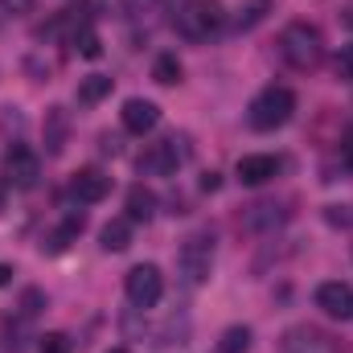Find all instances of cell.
<instances>
[{
    "label": "cell",
    "mask_w": 353,
    "mask_h": 353,
    "mask_svg": "<svg viewBox=\"0 0 353 353\" xmlns=\"http://www.w3.org/2000/svg\"><path fill=\"white\" fill-rule=\"evenodd\" d=\"M279 58H283L292 70H312V66H321V58H325V37H321V29L308 25V21H292V25L279 33Z\"/></svg>",
    "instance_id": "6da1fadb"
},
{
    "label": "cell",
    "mask_w": 353,
    "mask_h": 353,
    "mask_svg": "<svg viewBox=\"0 0 353 353\" xmlns=\"http://www.w3.org/2000/svg\"><path fill=\"white\" fill-rule=\"evenodd\" d=\"M210 271H214V234L197 230L176 251V275L185 279V288H201L210 279Z\"/></svg>",
    "instance_id": "7a4b0ae2"
},
{
    "label": "cell",
    "mask_w": 353,
    "mask_h": 353,
    "mask_svg": "<svg viewBox=\"0 0 353 353\" xmlns=\"http://www.w3.org/2000/svg\"><path fill=\"white\" fill-rule=\"evenodd\" d=\"M292 111H296V94H292V90L288 87H267L251 99L247 123H251L255 132H275V128H283V123L292 119Z\"/></svg>",
    "instance_id": "3957f363"
},
{
    "label": "cell",
    "mask_w": 353,
    "mask_h": 353,
    "mask_svg": "<svg viewBox=\"0 0 353 353\" xmlns=\"http://www.w3.org/2000/svg\"><path fill=\"white\" fill-rule=\"evenodd\" d=\"M173 25H176L181 37L205 41V37H214V33L222 29V8H218V0H185V4L176 8Z\"/></svg>",
    "instance_id": "277c9868"
},
{
    "label": "cell",
    "mask_w": 353,
    "mask_h": 353,
    "mask_svg": "<svg viewBox=\"0 0 353 353\" xmlns=\"http://www.w3.org/2000/svg\"><path fill=\"white\" fill-rule=\"evenodd\" d=\"M123 292H128L132 308H157L161 296H165V275H161V267L157 263L132 267L128 279H123Z\"/></svg>",
    "instance_id": "5b68a950"
},
{
    "label": "cell",
    "mask_w": 353,
    "mask_h": 353,
    "mask_svg": "<svg viewBox=\"0 0 353 353\" xmlns=\"http://www.w3.org/2000/svg\"><path fill=\"white\" fill-rule=\"evenodd\" d=\"M185 157H189V148H185V140H161V144H152L148 152H144V161H140V169L152 176H173L181 165H185Z\"/></svg>",
    "instance_id": "8992f818"
},
{
    "label": "cell",
    "mask_w": 353,
    "mask_h": 353,
    "mask_svg": "<svg viewBox=\"0 0 353 353\" xmlns=\"http://www.w3.org/2000/svg\"><path fill=\"white\" fill-rule=\"evenodd\" d=\"M37 176H41V161H37V152L25 148V144H12L8 157H4V181H8L12 189H33Z\"/></svg>",
    "instance_id": "52a82bcc"
},
{
    "label": "cell",
    "mask_w": 353,
    "mask_h": 353,
    "mask_svg": "<svg viewBox=\"0 0 353 353\" xmlns=\"http://www.w3.org/2000/svg\"><path fill=\"white\" fill-rule=\"evenodd\" d=\"M279 353H337V341L316 325H292L279 341Z\"/></svg>",
    "instance_id": "ba28073f"
},
{
    "label": "cell",
    "mask_w": 353,
    "mask_h": 353,
    "mask_svg": "<svg viewBox=\"0 0 353 353\" xmlns=\"http://www.w3.org/2000/svg\"><path fill=\"white\" fill-rule=\"evenodd\" d=\"M316 308L333 321H350L353 316V288L341 283V279H325L316 288Z\"/></svg>",
    "instance_id": "9c48e42d"
},
{
    "label": "cell",
    "mask_w": 353,
    "mask_h": 353,
    "mask_svg": "<svg viewBox=\"0 0 353 353\" xmlns=\"http://www.w3.org/2000/svg\"><path fill=\"white\" fill-rule=\"evenodd\" d=\"M119 115H123V128L136 132V136H144V132H152V128L161 123V107H157L152 99H128Z\"/></svg>",
    "instance_id": "30bf717a"
},
{
    "label": "cell",
    "mask_w": 353,
    "mask_h": 353,
    "mask_svg": "<svg viewBox=\"0 0 353 353\" xmlns=\"http://www.w3.org/2000/svg\"><path fill=\"white\" fill-rule=\"evenodd\" d=\"M70 193H74L79 201L94 205V201H103V197L111 193V176L99 173V169H79V173L70 176Z\"/></svg>",
    "instance_id": "8fae6325"
},
{
    "label": "cell",
    "mask_w": 353,
    "mask_h": 353,
    "mask_svg": "<svg viewBox=\"0 0 353 353\" xmlns=\"http://www.w3.org/2000/svg\"><path fill=\"white\" fill-rule=\"evenodd\" d=\"M234 173L243 185H267L271 176L279 173V157H267V152H251L234 165Z\"/></svg>",
    "instance_id": "7c38bea8"
},
{
    "label": "cell",
    "mask_w": 353,
    "mask_h": 353,
    "mask_svg": "<svg viewBox=\"0 0 353 353\" xmlns=\"http://www.w3.org/2000/svg\"><path fill=\"white\" fill-rule=\"evenodd\" d=\"M283 205H275V201H259V205H251L247 214H243V226L247 230H255V234H271L275 226H283Z\"/></svg>",
    "instance_id": "4fadbf2b"
},
{
    "label": "cell",
    "mask_w": 353,
    "mask_h": 353,
    "mask_svg": "<svg viewBox=\"0 0 353 353\" xmlns=\"http://www.w3.org/2000/svg\"><path fill=\"white\" fill-rule=\"evenodd\" d=\"M152 214H157V193L144 189V185H132L128 189V218L132 222H148Z\"/></svg>",
    "instance_id": "5bb4252c"
},
{
    "label": "cell",
    "mask_w": 353,
    "mask_h": 353,
    "mask_svg": "<svg viewBox=\"0 0 353 353\" xmlns=\"http://www.w3.org/2000/svg\"><path fill=\"white\" fill-rule=\"evenodd\" d=\"M99 239H103V251H115V255L128 251L132 247V218H111Z\"/></svg>",
    "instance_id": "9a60e30c"
},
{
    "label": "cell",
    "mask_w": 353,
    "mask_h": 353,
    "mask_svg": "<svg viewBox=\"0 0 353 353\" xmlns=\"http://www.w3.org/2000/svg\"><path fill=\"white\" fill-rule=\"evenodd\" d=\"M267 12H271V0H243V4H239V12H234V29H239V33H247V29L263 25Z\"/></svg>",
    "instance_id": "2e32d148"
},
{
    "label": "cell",
    "mask_w": 353,
    "mask_h": 353,
    "mask_svg": "<svg viewBox=\"0 0 353 353\" xmlns=\"http://www.w3.org/2000/svg\"><path fill=\"white\" fill-rule=\"evenodd\" d=\"M107 94H111V79H107V74H87V79L79 83V103H87V107L103 103Z\"/></svg>",
    "instance_id": "e0dca14e"
},
{
    "label": "cell",
    "mask_w": 353,
    "mask_h": 353,
    "mask_svg": "<svg viewBox=\"0 0 353 353\" xmlns=\"http://www.w3.org/2000/svg\"><path fill=\"white\" fill-rule=\"evenodd\" d=\"M79 230H83V218H66V222H62V226H58V230H54V234L41 243V251H50V255L66 251V247H70V239H74Z\"/></svg>",
    "instance_id": "ac0fdd59"
},
{
    "label": "cell",
    "mask_w": 353,
    "mask_h": 353,
    "mask_svg": "<svg viewBox=\"0 0 353 353\" xmlns=\"http://www.w3.org/2000/svg\"><path fill=\"white\" fill-rule=\"evenodd\" d=\"M46 123H50V132H46V144H50V152L58 157V152L66 148V111H62V107H54V111L46 115Z\"/></svg>",
    "instance_id": "d6986e66"
},
{
    "label": "cell",
    "mask_w": 353,
    "mask_h": 353,
    "mask_svg": "<svg viewBox=\"0 0 353 353\" xmlns=\"http://www.w3.org/2000/svg\"><path fill=\"white\" fill-rule=\"evenodd\" d=\"M251 350V329L247 325H230L218 341V353H247Z\"/></svg>",
    "instance_id": "ffe728a7"
},
{
    "label": "cell",
    "mask_w": 353,
    "mask_h": 353,
    "mask_svg": "<svg viewBox=\"0 0 353 353\" xmlns=\"http://www.w3.org/2000/svg\"><path fill=\"white\" fill-rule=\"evenodd\" d=\"M152 79H157L161 87H173V83H181V62H176V54H161V58H157Z\"/></svg>",
    "instance_id": "44dd1931"
},
{
    "label": "cell",
    "mask_w": 353,
    "mask_h": 353,
    "mask_svg": "<svg viewBox=\"0 0 353 353\" xmlns=\"http://www.w3.org/2000/svg\"><path fill=\"white\" fill-rule=\"evenodd\" d=\"M74 46H79V54H83V58H99V54H103V46H99L94 29H79V33H74Z\"/></svg>",
    "instance_id": "7402d4cb"
},
{
    "label": "cell",
    "mask_w": 353,
    "mask_h": 353,
    "mask_svg": "<svg viewBox=\"0 0 353 353\" xmlns=\"http://www.w3.org/2000/svg\"><path fill=\"white\" fill-rule=\"evenodd\" d=\"M337 79L341 83H353V46H341V54H337Z\"/></svg>",
    "instance_id": "603a6c76"
},
{
    "label": "cell",
    "mask_w": 353,
    "mask_h": 353,
    "mask_svg": "<svg viewBox=\"0 0 353 353\" xmlns=\"http://www.w3.org/2000/svg\"><path fill=\"white\" fill-rule=\"evenodd\" d=\"M41 353H70V341L62 333H46L41 337Z\"/></svg>",
    "instance_id": "cb8c5ba5"
},
{
    "label": "cell",
    "mask_w": 353,
    "mask_h": 353,
    "mask_svg": "<svg viewBox=\"0 0 353 353\" xmlns=\"http://www.w3.org/2000/svg\"><path fill=\"white\" fill-rule=\"evenodd\" d=\"M341 161H345V169H353V128L345 132V140H341Z\"/></svg>",
    "instance_id": "d4e9b609"
},
{
    "label": "cell",
    "mask_w": 353,
    "mask_h": 353,
    "mask_svg": "<svg viewBox=\"0 0 353 353\" xmlns=\"http://www.w3.org/2000/svg\"><path fill=\"white\" fill-rule=\"evenodd\" d=\"M0 4H4V8H8V12H17V17H21V12H29V8H33V0H0Z\"/></svg>",
    "instance_id": "484cf974"
},
{
    "label": "cell",
    "mask_w": 353,
    "mask_h": 353,
    "mask_svg": "<svg viewBox=\"0 0 353 353\" xmlns=\"http://www.w3.org/2000/svg\"><path fill=\"white\" fill-rule=\"evenodd\" d=\"M8 283H12V267L0 263V288H8Z\"/></svg>",
    "instance_id": "4316f807"
},
{
    "label": "cell",
    "mask_w": 353,
    "mask_h": 353,
    "mask_svg": "<svg viewBox=\"0 0 353 353\" xmlns=\"http://www.w3.org/2000/svg\"><path fill=\"white\" fill-rule=\"evenodd\" d=\"M111 353H128V350H123V345H115V350H111Z\"/></svg>",
    "instance_id": "83f0119b"
}]
</instances>
